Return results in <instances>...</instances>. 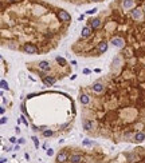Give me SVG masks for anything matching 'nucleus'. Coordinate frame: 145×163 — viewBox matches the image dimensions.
<instances>
[{
  "instance_id": "f257e3e1",
  "label": "nucleus",
  "mask_w": 145,
  "mask_h": 163,
  "mask_svg": "<svg viewBox=\"0 0 145 163\" xmlns=\"http://www.w3.org/2000/svg\"><path fill=\"white\" fill-rule=\"evenodd\" d=\"M22 51L24 54H28V55H38L40 52L39 51V47L34 43H24L22 46Z\"/></svg>"
},
{
  "instance_id": "f03ea898",
  "label": "nucleus",
  "mask_w": 145,
  "mask_h": 163,
  "mask_svg": "<svg viewBox=\"0 0 145 163\" xmlns=\"http://www.w3.org/2000/svg\"><path fill=\"white\" fill-rule=\"evenodd\" d=\"M129 16H130L134 22H142L144 18H145V14H144V11L141 10V8H137V7H134L133 10H130Z\"/></svg>"
},
{
  "instance_id": "7ed1b4c3",
  "label": "nucleus",
  "mask_w": 145,
  "mask_h": 163,
  "mask_svg": "<svg viewBox=\"0 0 145 163\" xmlns=\"http://www.w3.org/2000/svg\"><path fill=\"white\" fill-rule=\"evenodd\" d=\"M57 16L59 19L61 23H65V24H69L71 22V15H70L66 10H58L57 11Z\"/></svg>"
},
{
  "instance_id": "20e7f679",
  "label": "nucleus",
  "mask_w": 145,
  "mask_h": 163,
  "mask_svg": "<svg viewBox=\"0 0 145 163\" xmlns=\"http://www.w3.org/2000/svg\"><path fill=\"white\" fill-rule=\"evenodd\" d=\"M110 43L117 48H125V46H126V42H125V39L122 36H113Z\"/></svg>"
},
{
  "instance_id": "39448f33",
  "label": "nucleus",
  "mask_w": 145,
  "mask_h": 163,
  "mask_svg": "<svg viewBox=\"0 0 145 163\" xmlns=\"http://www.w3.org/2000/svg\"><path fill=\"white\" fill-rule=\"evenodd\" d=\"M91 91L95 92V94H102L105 91V84L102 80H95L94 83L91 84Z\"/></svg>"
},
{
  "instance_id": "423d86ee",
  "label": "nucleus",
  "mask_w": 145,
  "mask_h": 163,
  "mask_svg": "<svg viewBox=\"0 0 145 163\" xmlns=\"http://www.w3.org/2000/svg\"><path fill=\"white\" fill-rule=\"evenodd\" d=\"M67 150L69 148H65V150H62V151H59L58 152V155H57V162L58 163H66L69 160V152H67Z\"/></svg>"
},
{
  "instance_id": "0eeeda50",
  "label": "nucleus",
  "mask_w": 145,
  "mask_h": 163,
  "mask_svg": "<svg viewBox=\"0 0 145 163\" xmlns=\"http://www.w3.org/2000/svg\"><path fill=\"white\" fill-rule=\"evenodd\" d=\"M109 50V43L106 40H101L98 44H97V55H102Z\"/></svg>"
},
{
  "instance_id": "6e6552de",
  "label": "nucleus",
  "mask_w": 145,
  "mask_h": 163,
  "mask_svg": "<svg viewBox=\"0 0 145 163\" xmlns=\"http://www.w3.org/2000/svg\"><path fill=\"white\" fill-rule=\"evenodd\" d=\"M42 82H43V84H44L46 87H51L57 83V78L53 76V75H46V76L42 78Z\"/></svg>"
},
{
  "instance_id": "1a4fd4ad",
  "label": "nucleus",
  "mask_w": 145,
  "mask_h": 163,
  "mask_svg": "<svg viewBox=\"0 0 145 163\" xmlns=\"http://www.w3.org/2000/svg\"><path fill=\"white\" fill-rule=\"evenodd\" d=\"M89 26L91 27V28L95 31V30H100L101 27H102V19L101 18H93L89 20Z\"/></svg>"
},
{
  "instance_id": "9d476101",
  "label": "nucleus",
  "mask_w": 145,
  "mask_h": 163,
  "mask_svg": "<svg viewBox=\"0 0 145 163\" xmlns=\"http://www.w3.org/2000/svg\"><path fill=\"white\" fill-rule=\"evenodd\" d=\"M93 31H94V30H93L89 24L85 26L83 28H82V31H81V39H82V40H85V39L90 38V36H91V34H93Z\"/></svg>"
},
{
  "instance_id": "9b49d317",
  "label": "nucleus",
  "mask_w": 145,
  "mask_h": 163,
  "mask_svg": "<svg viewBox=\"0 0 145 163\" xmlns=\"http://www.w3.org/2000/svg\"><path fill=\"white\" fill-rule=\"evenodd\" d=\"M94 126H95V122L91 119H83L82 120V127H83V130L87 131V132L94 128Z\"/></svg>"
},
{
  "instance_id": "f8f14e48",
  "label": "nucleus",
  "mask_w": 145,
  "mask_h": 163,
  "mask_svg": "<svg viewBox=\"0 0 145 163\" xmlns=\"http://www.w3.org/2000/svg\"><path fill=\"white\" fill-rule=\"evenodd\" d=\"M132 140L134 143H142L145 140V132L144 131H137L136 134L132 135Z\"/></svg>"
},
{
  "instance_id": "ddd939ff",
  "label": "nucleus",
  "mask_w": 145,
  "mask_h": 163,
  "mask_svg": "<svg viewBox=\"0 0 145 163\" xmlns=\"http://www.w3.org/2000/svg\"><path fill=\"white\" fill-rule=\"evenodd\" d=\"M38 68L43 72L51 71V64H50V62H47V60H40V62H38Z\"/></svg>"
},
{
  "instance_id": "4468645a",
  "label": "nucleus",
  "mask_w": 145,
  "mask_h": 163,
  "mask_svg": "<svg viewBox=\"0 0 145 163\" xmlns=\"http://www.w3.org/2000/svg\"><path fill=\"white\" fill-rule=\"evenodd\" d=\"M69 162L70 163H81L82 162V155L79 152H73L69 156Z\"/></svg>"
},
{
  "instance_id": "2eb2a0df",
  "label": "nucleus",
  "mask_w": 145,
  "mask_h": 163,
  "mask_svg": "<svg viewBox=\"0 0 145 163\" xmlns=\"http://www.w3.org/2000/svg\"><path fill=\"white\" fill-rule=\"evenodd\" d=\"M136 7L134 0H122V8L124 10H133Z\"/></svg>"
},
{
  "instance_id": "dca6fc26",
  "label": "nucleus",
  "mask_w": 145,
  "mask_h": 163,
  "mask_svg": "<svg viewBox=\"0 0 145 163\" xmlns=\"http://www.w3.org/2000/svg\"><path fill=\"white\" fill-rule=\"evenodd\" d=\"M79 102H81L82 106H87V104L90 103V96H89V94L82 92V94L79 95Z\"/></svg>"
},
{
  "instance_id": "f3484780",
  "label": "nucleus",
  "mask_w": 145,
  "mask_h": 163,
  "mask_svg": "<svg viewBox=\"0 0 145 163\" xmlns=\"http://www.w3.org/2000/svg\"><path fill=\"white\" fill-rule=\"evenodd\" d=\"M121 64H122V59H121V56H116L114 59H113V67L118 68V67H121Z\"/></svg>"
},
{
  "instance_id": "a211bd4d",
  "label": "nucleus",
  "mask_w": 145,
  "mask_h": 163,
  "mask_svg": "<svg viewBox=\"0 0 145 163\" xmlns=\"http://www.w3.org/2000/svg\"><path fill=\"white\" fill-rule=\"evenodd\" d=\"M42 135L44 138H50V136H53V135H54V131L50 130V128H46L44 131H42Z\"/></svg>"
},
{
  "instance_id": "6ab92c4d",
  "label": "nucleus",
  "mask_w": 145,
  "mask_h": 163,
  "mask_svg": "<svg viewBox=\"0 0 145 163\" xmlns=\"http://www.w3.org/2000/svg\"><path fill=\"white\" fill-rule=\"evenodd\" d=\"M55 60L58 62V64H59V66H67V60H66L65 58H62V56H57Z\"/></svg>"
},
{
  "instance_id": "aec40b11",
  "label": "nucleus",
  "mask_w": 145,
  "mask_h": 163,
  "mask_svg": "<svg viewBox=\"0 0 145 163\" xmlns=\"http://www.w3.org/2000/svg\"><path fill=\"white\" fill-rule=\"evenodd\" d=\"M0 87H2V90H7V91H8V90H10L8 82L4 80V79H2V82H0Z\"/></svg>"
},
{
  "instance_id": "412c9836",
  "label": "nucleus",
  "mask_w": 145,
  "mask_h": 163,
  "mask_svg": "<svg viewBox=\"0 0 145 163\" xmlns=\"http://www.w3.org/2000/svg\"><path fill=\"white\" fill-rule=\"evenodd\" d=\"M31 139H32V142H34V146H35V148H39V140H38V138L34 135V136L31 138Z\"/></svg>"
},
{
  "instance_id": "4be33fe9",
  "label": "nucleus",
  "mask_w": 145,
  "mask_h": 163,
  "mask_svg": "<svg viewBox=\"0 0 145 163\" xmlns=\"http://www.w3.org/2000/svg\"><path fill=\"white\" fill-rule=\"evenodd\" d=\"M97 12H98V8H93V10L86 11V15H94V14H97Z\"/></svg>"
},
{
  "instance_id": "5701e85b",
  "label": "nucleus",
  "mask_w": 145,
  "mask_h": 163,
  "mask_svg": "<svg viewBox=\"0 0 145 163\" xmlns=\"http://www.w3.org/2000/svg\"><path fill=\"white\" fill-rule=\"evenodd\" d=\"M82 144H83V146H91V144H93V142H91V140H89V139H86V140L82 142Z\"/></svg>"
},
{
  "instance_id": "b1692460",
  "label": "nucleus",
  "mask_w": 145,
  "mask_h": 163,
  "mask_svg": "<svg viewBox=\"0 0 145 163\" xmlns=\"http://www.w3.org/2000/svg\"><path fill=\"white\" fill-rule=\"evenodd\" d=\"M46 154L49 155V156H53V155H54V150L53 148H47L46 150Z\"/></svg>"
},
{
  "instance_id": "393cba45",
  "label": "nucleus",
  "mask_w": 145,
  "mask_h": 163,
  "mask_svg": "<svg viewBox=\"0 0 145 163\" xmlns=\"http://www.w3.org/2000/svg\"><path fill=\"white\" fill-rule=\"evenodd\" d=\"M7 122H8V119H7V116H2V119H0V123H2V124H6Z\"/></svg>"
},
{
  "instance_id": "a878e982",
  "label": "nucleus",
  "mask_w": 145,
  "mask_h": 163,
  "mask_svg": "<svg viewBox=\"0 0 145 163\" xmlns=\"http://www.w3.org/2000/svg\"><path fill=\"white\" fill-rule=\"evenodd\" d=\"M20 110L23 111V114H24V115H28V112H27V110H26V106L23 103H22V106H20Z\"/></svg>"
},
{
  "instance_id": "bb28decb",
  "label": "nucleus",
  "mask_w": 145,
  "mask_h": 163,
  "mask_svg": "<svg viewBox=\"0 0 145 163\" xmlns=\"http://www.w3.org/2000/svg\"><path fill=\"white\" fill-rule=\"evenodd\" d=\"M8 47H10V48H12V50H18V47L14 44V42H8Z\"/></svg>"
},
{
  "instance_id": "cd10ccee",
  "label": "nucleus",
  "mask_w": 145,
  "mask_h": 163,
  "mask_svg": "<svg viewBox=\"0 0 145 163\" xmlns=\"http://www.w3.org/2000/svg\"><path fill=\"white\" fill-rule=\"evenodd\" d=\"M82 74H85V75H89V74H91V70L85 68V70H82Z\"/></svg>"
},
{
  "instance_id": "c85d7f7f",
  "label": "nucleus",
  "mask_w": 145,
  "mask_h": 163,
  "mask_svg": "<svg viewBox=\"0 0 145 163\" xmlns=\"http://www.w3.org/2000/svg\"><path fill=\"white\" fill-rule=\"evenodd\" d=\"M20 119H22V122L24 123V124L28 127V122H27V119H26V116H20Z\"/></svg>"
},
{
  "instance_id": "c756f323",
  "label": "nucleus",
  "mask_w": 145,
  "mask_h": 163,
  "mask_svg": "<svg viewBox=\"0 0 145 163\" xmlns=\"http://www.w3.org/2000/svg\"><path fill=\"white\" fill-rule=\"evenodd\" d=\"M18 143H19V144H24V143H26V139H24V138H20V139L18 140Z\"/></svg>"
},
{
  "instance_id": "7c9ffc66",
  "label": "nucleus",
  "mask_w": 145,
  "mask_h": 163,
  "mask_svg": "<svg viewBox=\"0 0 145 163\" xmlns=\"http://www.w3.org/2000/svg\"><path fill=\"white\" fill-rule=\"evenodd\" d=\"M16 140H18V139L15 138V136H11V138H10V142H11V143H16Z\"/></svg>"
},
{
  "instance_id": "2f4dec72",
  "label": "nucleus",
  "mask_w": 145,
  "mask_h": 163,
  "mask_svg": "<svg viewBox=\"0 0 145 163\" xmlns=\"http://www.w3.org/2000/svg\"><path fill=\"white\" fill-rule=\"evenodd\" d=\"M15 132H16L18 135L20 134V128H19V126H16V127H15Z\"/></svg>"
},
{
  "instance_id": "473e14b6",
  "label": "nucleus",
  "mask_w": 145,
  "mask_h": 163,
  "mask_svg": "<svg viewBox=\"0 0 145 163\" xmlns=\"http://www.w3.org/2000/svg\"><path fill=\"white\" fill-rule=\"evenodd\" d=\"M14 150H15V151H19V150H20V144H19V143H18V144L14 147Z\"/></svg>"
},
{
  "instance_id": "72a5a7b5",
  "label": "nucleus",
  "mask_w": 145,
  "mask_h": 163,
  "mask_svg": "<svg viewBox=\"0 0 145 163\" xmlns=\"http://www.w3.org/2000/svg\"><path fill=\"white\" fill-rule=\"evenodd\" d=\"M4 112H6V107H0V114H4Z\"/></svg>"
},
{
  "instance_id": "f704fd0d",
  "label": "nucleus",
  "mask_w": 145,
  "mask_h": 163,
  "mask_svg": "<svg viewBox=\"0 0 145 163\" xmlns=\"http://www.w3.org/2000/svg\"><path fill=\"white\" fill-rule=\"evenodd\" d=\"M78 20H79V22H83V20H85V15H81V16L78 18Z\"/></svg>"
},
{
  "instance_id": "c9c22d12",
  "label": "nucleus",
  "mask_w": 145,
  "mask_h": 163,
  "mask_svg": "<svg viewBox=\"0 0 145 163\" xmlns=\"http://www.w3.org/2000/svg\"><path fill=\"white\" fill-rule=\"evenodd\" d=\"M4 150H6V151H8V152H10V151H12L14 148H12V147H4Z\"/></svg>"
},
{
  "instance_id": "e433bc0d",
  "label": "nucleus",
  "mask_w": 145,
  "mask_h": 163,
  "mask_svg": "<svg viewBox=\"0 0 145 163\" xmlns=\"http://www.w3.org/2000/svg\"><path fill=\"white\" fill-rule=\"evenodd\" d=\"M24 158L27 159V160H30V155H28V152H26V154H24Z\"/></svg>"
},
{
  "instance_id": "4c0bfd02",
  "label": "nucleus",
  "mask_w": 145,
  "mask_h": 163,
  "mask_svg": "<svg viewBox=\"0 0 145 163\" xmlns=\"http://www.w3.org/2000/svg\"><path fill=\"white\" fill-rule=\"evenodd\" d=\"M6 162H7L6 158H2V159H0V163H6Z\"/></svg>"
},
{
  "instance_id": "58836bf2",
  "label": "nucleus",
  "mask_w": 145,
  "mask_h": 163,
  "mask_svg": "<svg viewBox=\"0 0 145 163\" xmlns=\"http://www.w3.org/2000/svg\"><path fill=\"white\" fill-rule=\"evenodd\" d=\"M89 2H93V3H100L101 0H89Z\"/></svg>"
},
{
  "instance_id": "ea45409f",
  "label": "nucleus",
  "mask_w": 145,
  "mask_h": 163,
  "mask_svg": "<svg viewBox=\"0 0 145 163\" xmlns=\"http://www.w3.org/2000/svg\"><path fill=\"white\" fill-rule=\"evenodd\" d=\"M7 2H8V3H16L18 0H7Z\"/></svg>"
},
{
  "instance_id": "a19ab883",
  "label": "nucleus",
  "mask_w": 145,
  "mask_h": 163,
  "mask_svg": "<svg viewBox=\"0 0 145 163\" xmlns=\"http://www.w3.org/2000/svg\"><path fill=\"white\" fill-rule=\"evenodd\" d=\"M71 66H77V62L75 60H71Z\"/></svg>"
},
{
  "instance_id": "79ce46f5",
  "label": "nucleus",
  "mask_w": 145,
  "mask_h": 163,
  "mask_svg": "<svg viewBox=\"0 0 145 163\" xmlns=\"http://www.w3.org/2000/svg\"><path fill=\"white\" fill-rule=\"evenodd\" d=\"M77 79V75H71V80H75Z\"/></svg>"
},
{
  "instance_id": "37998d69",
  "label": "nucleus",
  "mask_w": 145,
  "mask_h": 163,
  "mask_svg": "<svg viewBox=\"0 0 145 163\" xmlns=\"http://www.w3.org/2000/svg\"><path fill=\"white\" fill-rule=\"evenodd\" d=\"M134 2H141V0H134Z\"/></svg>"
}]
</instances>
